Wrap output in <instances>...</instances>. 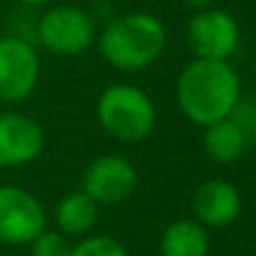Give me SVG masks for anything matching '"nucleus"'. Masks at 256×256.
Returning a JSON list of instances; mask_svg holds the SVG:
<instances>
[{"instance_id":"nucleus-16","label":"nucleus","mask_w":256,"mask_h":256,"mask_svg":"<svg viewBox=\"0 0 256 256\" xmlns=\"http://www.w3.org/2000/svg\"><path fill=\"white\" fill-rule=\"evenodd\" d=\"M230 117H234V120L238 122L240 128L245 130V135H248L250 140L256 135V102L254 99L240 97V102L236 104L234 112H232Z\"/></svg>"},{"instance_id":"nucleus-18","label":"nucleus","mask_w":256,"mask_h":256,"mask_svg":"<svg viewBox=\"0 0 256 256\" xmlns=\"http://www.w3.org/2000/svg\"><path fill=\"white\" fill-rule=\"evenodd\" d=\"M20 7H27V9H36V7H43V4H50L52 0H16Z\"/></svg>"},{"instance_id":"nucleus-10","label":"nucleus","mask_w":256,"mask_h":256,"mask_svg":"<svg viewBox=\"0 0 256 256\" xmlns=\"http://www.w3.org/2000/svg\"><path fill=\"white\" fill-rule=\"evenodd\" d=\"M243 212V198L234 182L225 178H209L196 186L191 196L194 220L204 230H225L234 225Z\"/></svg>"},{"instance_id":"nucleus-17","label":"nucleus","mask_w":256,"mask_h":256,"mask_svg":"<svg viewBox=\"0 0 256 256\" xmlns=\"http://www.w3.org/2000/svg\"><path fill=\"white\" fill-rule=\"evenodd\" d=\"M214 2H216V0H182V4H184V7H189V9H194V12L214 7Z\"/></svg>"},{"instance_id":"nucleus-4","label":"nucleus","mask_w":256,"mask_h":256,"mask_svg":"<svg viewBox=\"0 0 256 256\" xmlns=\"http://www.w3.org/2000/svg\"><path fill=\"white\" fill-rule=\"evenodd\" d=\"M34 38L54 56H79L97 40V25L86 9L56 4L36 18Z\"/></svg>"},{"instance_id":"nucleus-3","label":"nucleus","mask_w":256,"mask_h":256,"mask_svg":"<svg viewBox=\"0 0 256 256\" xmlns=\"http://www.w3.org/2000/svg\"><path fill=\"white\" fill-rule=\"evenodd\" d=\"M97 122L108 137L137 144L150 137L158 110L146 90L132 84H112L97 99Z\"/></svg>"},{"instance_id":"nucleus-13","label":"nucleus","mask_w":256,"mask_h":256,"mask_svg":"<svg viewBox=\"0 0 256 256\" xmlns=\"http://www.w3.org/2000/svg\"><path fill=\"white\" fill-rule=\"evenodd\" d=\"M160 256H209V230L194 218L173 220L160 236Z\"/></svg>"},{"instance_id":"nucleus-5","label":"nucleus","mask_w":256,"mask_h":256,"mask_svg":"<svg viewBox=\"0 0 256 256\" xmlns=\"http://www.w3.org/2000/svg\"><path fill=\"white\" fill-rule=\"evenodd\" d=\"M40 81V58L34 43L16 34L0 36V102L22 104Z\"/></svg>"},{"instance_id":"nucleus-6","label":"nucleus","mask_w":256,"mask_h":256,"mask_svg":"<svg viewBox=\"0 0 256 256\" xmlns=\"http://www.w3.org/2000/svg\"><path fill=\"white\" fill-rule=\"evenodd\" d=\"M240 43L238 20L227 9L207 7L194 12L186 22V45L194 58L230 61Z\"/></svg>"},{"instance_id":"nucleus-9","label":"nucleus","mask_w":256,"mask_h":256,"mask_svg":"<svg viewBox=\"0 0 256 256\" xmlns=\"http://www.w3.org/2000/svg\"><path fill=\"white\" fill-rule=\"evenodd\" d=\"M45 150V130L20 110L0 112V168L32 164Z\"/></svg>"},{"instance_id":"nucleus-15","label":"nucleus","mask_w":256,"mask_h":256,"mask_svg":"<svg viewBox=\"0 0 256 256\" xmlns=\"http://www.w3.org/2000/svg\"><path fill=\"white\" fill-rule=\"evenodd\" d=\"M70 238L66 234H61L58 230H50V227H45L30 243L32 256H70Z\"/></svg>"},{"instance_id":"nucleus-14","label":"nucleus","mask_w":256,"mask_h":256,"mask_svg":"<svg viewBox=\"0 0 256 256\" xmlns=\"http://www.w3.org/2000/svg\"><path fill=\"white\" fill-rule=\"evenodd\" d=\"M70 256H128V250L115 236L108 234H88L72 245Z\"/></svg>"},{"instance_id":"nucleus-11","label":"nucleus","mask_w":256,"mask_h":256,"mask_svg":"<svg viewBox=\"0 0 256 256\" xmlns=\"http://www.w3.org/2000/svg\"><path fill=\"white\" fill-rule=\"evenodd\" d=\"M99 220V204L84 191H72L54 204V230L68 238H84Z\"/></svg>"},{"instance_id":"nucleus-2","label":"nucleus","mask_w":256,"mask_h":256,"mask_svg":"<svg viewBox=\"0 0 256 256\" xmlns=\"http://www.w3.org/2000/svg\"><path fill=\"white\" fill-rule=\"evenodd\" d=\"M94 43L110 68L120 72H142L162 56L166 27L150 12H126L108 20Z\"/></svg>"},{"instance_id":"nucleus-12","label":"nucleus","mask_w":256,"mask_h":256,"mask_svg":"<svg viewBox=\"0 0 256 256\" xmlns=\"http://www.w3.org/2000/svg\"><path fill=\"white\" fill-rule=\"evenodd\" d=\"M202 148L216 164H234L248 150L250 137L234 117H225L202 128Z\"/></svg>"},{"instance_id":"nucleus-1","label":"nucleus","mask_w":256,"mask_h":256,"mask_svg":"<svg viewBox=\"0 0 256 256\" xmlns=\"http://www.w3.org/2000/svg\"><path fill=\"white\" fill-rule=\"evenodd\" d=\"M243 97V86L230 61L194 58L176 81V102L191 124L204 128L234 112Z\"/></svg>"},{"instance_id":"nucleus-7","label":"nucleus","mask_w":256,"mask_h":256,"mask_svg":"<svg viewBox=\"0 0 256 256\" xmlns=\"http://www.w3.org/2000/svg\"><path fill=\"white\" fill-rule=\"evenodd\" d=\"M48 227L45 207L32 191L0 184V243L9 248L30 245Z\"/></svg>"},{"instance_id":"nucleus-8","label":"nucleus","mask_w":256,"mask_h":256,"mask_svg":"<svg viewBox=\"0 0 256 256\" xmlns=\"http://www.w3.org/2000/svg\"><path fill=\"white\" fill-rule=\"evenodd\" d=\"M140 184L135 164L124 155H99L86 166L81 178V191L88 194L94 202L102 204H120L135 194Z\"/></svg>"}]
</instances>
